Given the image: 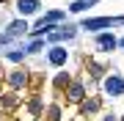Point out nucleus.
I'll return each mask as SVG.
<instances>
[{"label":"nucleus","instance_id":"obj_7","mask_svg":"<svg viewBox=\"0 0 124 121\" xmlns=\"http://www.w3.org/2000/svg\"><path fill=\"white\" fill-rule=\"evenodd\" d=\"M66 99H69V105H80L85 99V83H80V80H72L66 85Z\"/></svg>","mask_w":124,"mask_h":121},{"label":"nucleus","instance_id":"obj_11","mask_svg":"<svg viewBox=\"0 0 124 121\" xmlns=\"http://www.w3.org/2000/svg\"><path fill=\"white\" fill-rule=\"evenodd\" d=\"M99 0H72L69 3V14H83V11H88L91 6H97Z\"/></svg>","mask_w":124,"mask_h":121},{"label":"nucleus","instance_id":"obj_3","mask_svg":"<svg viewBox=\"0 0 124 121\" xmlns=\"http://www.w3.org/2000/svg\"><path fill=\"white\" fill-rule=\"evenodd\" d=\"M75 39H77V25H61L58 30L47 33L44 44L50 41V47H53V44H61V41H75Z\"/></svg>","mask_w":124,"mask_h":121},{"label":"nucleus","instance_id":"obj_17","mask_svg":"<svg viewBox=\"0 0 124 121\" xmlns=\"http://www.w3.org/2000/svg\"><path fill=\"white\" fill-rule=\"evenodd\" d=\"M88 74L94 80H99V77H105V66L102 63H88Z\"/></svg>","mask_w":124,"mask_h":121},{"label":"nucleus","instance_id":"obj_10","mask_svg":"<svg viewBox=\"0 0 124 121\" xmlns=\"http://www.w3.org/2000/svg\"><path fill=\"white\" fill-rule=\"evenodd\" d=\"M83 107H80V113L83 116H94V113H99V107H102V99L99 96H91V99H83Z\"/></svg>","mask_w":124,"mask_h":121},{"label":"nucleus","instance_id":"obj_22","mask_svg":"<svg viewBox=\"0 0 124 121\" xmlns=\"http://www.w3.org/2000/svg\"><path fill=\"white\" fill-rule=\"evenodd\" d=\"M0 3H6V0H0Z\"/></svg>","mask_w":124,"mask_h":121},{"label":"nucleus","instance_id":"obj_18","mask_svg":"<svg viewBox=\"0 0 124 121\" xmlns=\"http://www.w3.org/2000/svg\"><path fill=\"white\" fill-rule=\"evenodd\" d=\"M47 121H61V107L58 105H50L47 107Z\"/></svg>","mask_w":124,"mask_h":121},{"label":"nucleus","instance_id":"obj_12","mask_svg":"<svg viewBox=\"0 0 124 121\" xmlns=\"http://www.w3.org/2000/svg\"><path fill=\"white\" fill-rule=\"evenodd\" d=\"M22 50H25V55H36V52H41V50H44V39L33 36L28 44H22Z\"/></svg>","mask_w":124,"mask_h":121},{"label":"nucleus","instance_id":"obj_1","mask_svg":"<svg viewBox=\"0 0 124 121\" xmlns=\"http://www.w3.org/2000/svg\"><path fill=\"white\" fill-rule=\"evenodd\" d=\"M28 30H31L28 19H11V22L6 25V30H3V39H0V50H3V47H8V44H14V39L25 36Z\"/></svg>","mask_w":124,"mask_h":121},{"label":"nucleus","instance_id":"obj_8","mask_svg":"<svg viewBox=\"0 0 124 121\" xmlns=\"http://www.w3.org/2000/svg\"><path fill=\"white\" fill-rule=\"evenodd\" d=\"M14 8L19 17H33L41 11V0H14Z\"/></svg>","mask_w":124,"mask_h":121},{"label":"nucleus","instance_id":"obj_9","mask_svg":"<svg viewBox=\"0 0 124 121\" xmlns=\"http://www.w3.org/2000/svg\"><path fill=\"white\" fill-rule=\"evenodd\" d=\"M6 80H8V85H11L14 91H22L25 85H28V72H25V69H14V72H8Z\"/></svg>","mask_w":124,"mask_h":121},{"label":"nucleus","instance_id":"obj_4","mask_svg":"<svg viewBox=\"0 0 124 121\" xmlns=\"http://www.w3.org/2000/svg\"><path fill=\"white\" fill-rule=\"evenodd\" d=\"M80 28L88 33H102V30H110L116 28V17H94V19H83Z\"/></svg>","mask_w":124,"mask_h":121},{"label":"nucleus","instance_id":"obj_16","mask_svg":"<svg viewBox=\"0 0 124 121\" xmlns=\"http://www.w3.org/2000/svg\"><path fill=\"white\" fill-rule=\"evenodd\" d=\"M6 61H11V63L25 61V50H22V47H19V50H8V52H6Z\"/></svg>","mask_w":124,"mask_h":121},{"label":"nucleus","instance_id":"obj_14","mask_svg":"<svg viewBox=\"0 0 124 121\" xmlns=\"http://www.w3.org/2000/svg\"><path fill=\"white\" fill-rule=\"evenodd\" d=\"M69 83H72V74H69V72H58V74L53 77V85H55V88H66Z\"/></svg>","mask_w":124,"mask_h":121},{"label":"nucleus","instance_id":"obj_2","mask_svg":"<svg viewBox=\"0 0 124 121\" xmlns=\"http://www.w3.org/2000/svg\"><path fill=\"white\" fill-rule=\"evenodd\" d=\"M102 94H105L108 99H119L124 96V77L121 74H105L102 77Z\"/></svg>","mask_w":124,"mask_h":121},{"label":"nucleus","instance_id":"obj_19","mask_svg":"<svg viewBox=\"0 0 124 121\" xmlns=\"http://www.w3.org/2000/svg\"><path fill=\"white\" fill-rule=\"evenodd\" d=\"M102 121H119V116H116V113H105V116H102Z\"/></svg>","mask_w":124,"mask_h":121},{"label":"nucleus","instance_id":"obj_6","mask_svg":"<svg viewBox=\"0 0 124 121\" xmlns=\"http://www.w3.org/2000/svg\"><path fill=\"white\" fill-rule=\"evenodd\" d=\"M94 47L99 52H113L119 47V39H116L113 30H102V33H94Z\"/></svg>","mask_w":124,"mask_h":121},{"label":"nucleus","instance_id":"obj_20","mask_svg":"<svg viewBox=\"0 0 124 121\" xmlns=\"http://www.w3.org/2000/svg\"><path fill=\"white\" fill-rule=\"evenodd\" d=\"M116 50H124V39H119V47H116Z\"/></svg>","mask_w":124,"mask_h":121},{"label":"nucleus","instance_id":"obj_15","mask_svg":"<svg viewBox=\"0 0 124 121\" xmlns=\"http://www.w3.org/2000/svg\"><path fill=\"white\" fill-rule=\"evenodd\" d=\"M41 110H44V102H41L39 96H33L31 102H28V113H31V116H39Z\"/></svg>","mask_w":124,"mask_h":121},{"label":"nucleus","instance_id":"obj_5","mask_svg":"<svg viewBox=\"0 0 124 121\" xmlns=\"http://www.w3.org/2000/svg\"><path fill=\"white\" fill-rule=\"evenodd\" d=\"M44 58H47L50 66L61 69V66H66V63H69V50H66V47H61V44H53V47H47Z\"/></svg>","mask_w":124,"mask_h":121},{"label":"nucleus","instance_id":"obj_13","mask_svg":"<svg viewBox=\"0 0 124 121\" xmlns=\"http://www.w3.org/2000/svg\"><path fill=\"white\" fill-rule=\"evenodd\" d=\"M0 102H3L6 110H14V107L19 105V96H17V94H0Z\"/></svg>","mask_w":124,"mask_h":121},{"label":"nucleus","instance_id":"obj_21","mask_svg":"<svg viewBox=\"0 0 124 121\" xmlns=\"http://www.w3.org/2000/svg\"><path fill=\"white\" fill-rule=\"evenodd\" d=\"M119 121H124V116H121V118H119Z\"/></svg>","mask_w":124,"mask_h":121}]
</instances>
